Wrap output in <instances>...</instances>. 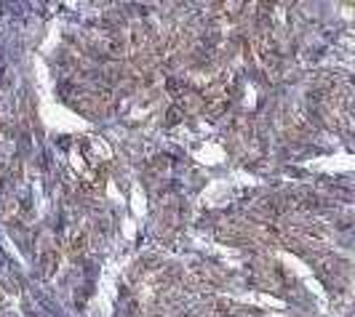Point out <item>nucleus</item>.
<instances>
[{"label": "nucleus", "mask_w": 355, "mask_h": 317, "mask_svg": "<svg viewBox=\"0 0 355 317\" xmlns=\"http://www.w3.org/2000/svg\"><path fill=\"white\" fill-rule=\"evenodd\" d=\"M209 8H211V17L222 19V21H235L243 17V3H214Z\"/></svg>", "instance_id": "0eeeda50"}, {"label": "nucleus", "mask_w": 355, "mask_h": 317, "mask_svg": "<svg viewBox=\"0 0 355 317\" xmlns=\"http://www.w3.org/2000/svg\"><path fill=\"white\" fill-rule=\"evenodd\" d=\"M89 46L107 59H121L128 53L125 51V30H121V24H102V27L91 30Z\"/></svg>", "instance_id": "7ed1b4c3"}, {"label": "nucleus", "mask_w": 355, "mask_h": 317, "mask_svg": "<svg viewBox=\"0 0 355 317\" xmlns=\"http://www.w3.org/2000/svg\"><path fill=\"white\" fill-rule=\"evenodd\" d=\"M56 262H59V256H56V248L43 246V251H40V264H43V275H46V278H49V275L53 272Z\"/></svg>", "instance_id": "6e6552de"}, {"label": "nucleus", "mask_w": 355, "mask_h": 317, "mask_svg": "<svg viewBox=\"0 0 355 317\" xmlns=\"http://www.w3.org/2000/svg\"><path fill=\"white\" fill-rule=\"evenodd\" d=\"M318 272L329 280V285L342 288V285L347 282V264H345V262H339V259H326V262H320Z\"/></svg>", "instance_id": "423d86ee"}, {"label": "nucleus", "mask_w": 355, "mask_h": 317, "mask_svg": "<svg viewBox=\"0 0 355 317\" xmlns=\"http://www.w3.org/2000/svg\"><path fill=\"white\" fill-rule=\"evenodd\" d=\"M230 144H232V152L238 155L241 160L246 163H254V160L262 158V141L257 136L254 125L246 120V118H238L230 128Z\"/></svg>", "instance_id": "20e7f679"}, {"label": "nucleus", "mask_w": 355, "mask_h": 317, "mask_svg": "<svg viewBox=\"0 0 355 317\" xmlns=\"http://www.w3.org/2000/svg\"><path fill=\"white\" fill-rule=\"evenodd\" d=\"M72 105L78 107L80 112H86L91 118H99V115H105L110 112V107H112V91L105 89V86H78L75 89V96H72Z\"/></svg>", "instance_id": "39448f33"}, {"label": "nucleus", "mask_w": 355, "mask_h": 317, "mask_svg": "<svg viewBox=\"0 0 355 317\" xmlns=\"http://www.w3.org/2000/svg\"><path fill=\"white\" fill-rule=\"evenodd\" d=\"M313 115L326 128L342 131L350 123V86L339 78H320L310 89Z\"/></svg>", "instance_id": "f257e3e1"}, {"label": "nucleus", "mask_w": 355, "mask_h": 317, "mask_svg": "<svg viewBox=\"0 0 355 317\" xmlns=\"http://www.w3.org/2000/svg\"><path fill=\"white\" fill-rule=\"evenodd\" d=\"M249 46L257 67L265 75H270V78H275L278 70H281V51H278V40H275V33H272L270 21L254 27V33L249 37Z\"/></svg>", "instance_id": "f03ea898"}, {"label": "nucleus", "mask_w": 355, "mask_h": 317, "mask_svg": "<svg viewBox=\"0 0 355 317\" xmlns=\"http://www.w3.org/2000/svg\"><path fill=\"white\" fill-rule=\"evenodd\" d=\"M86 243H89V237H86V232H78V235H72V240H70V251H72V253H83V251H86Z\"/></svg>", "instance_id": "1a4fd4ad"}]
</instances>
